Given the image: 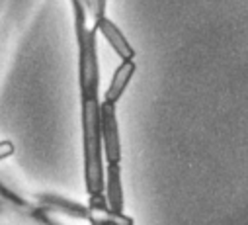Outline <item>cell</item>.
I'll use <instances>...</instances> for the list:
<instances>
[{"mask_svg": "<svg viewBox=\"0 0 248 225\" xmlns=\"http://www.w3.org/2000/svg\"><path fill=\"white\" fill-rule=\"evenodd\" d=\"M75 16V33L78 45V88L80 100H100V65H98V43L96 30L86 26L88 8L82 0H71Z\"/></svg>", "mask_w": 248, "mask_h": 225, "instance_id": "obj_1", "label": "cell"}, {"mask_svg": "<svg viewBox=\"0 0 248 225\" xmlns=\"http://www.w3.org/2000/svg\"><path fill=\"white\" fill-rule=\"evenodd\" d=\"M82 102V139H84V186L86 192L104 194L106 188V166L104 145L100 126V100Z\"/></svg>", "mask_w": 248, "mask_h": 225, "instance_id": "obj_2", "label": "cell"}, {"mask_svg": "<svg viewBox=\"0 0 248 225\" xmlns=\"http://www.w3.org/2000/svg\"><path fill=\"white\" fill-rule=\"evenodd\" d=\"M100 126H102V145L106 162H119L121 164V139L117 128L115 106L100 102Z\"/></svg>", "mask_w": 248, "mask_h": 225, "instance_id": "obj_3", "label": "cell"}, {"mask_svg": "<svg viewBox=\"0 0 248 225\" xmlns=\"http://www.w3.org/2000/svg\"><path fill=\"white\" fill-rule=\"evenodd\" d=\"M37 208L43 211H53V213H63L71 219H80V221H90L92 213L88 206H82L78 202L67 200L57 194H37Z\"/></svg>", "mask_w": 248, "mask_h": 225, "instance_id": "obj_4", "label": "cell"}, {"mask_svg": "<svg viewBox=\"0 0 248 225\" xmlns=\"http://www.w3.org/2000/svg\"><path fill=\"white\" fill-rule=\"evenodd\" d=\"M94 30L102 33V37L108 41V45L115 51V55L121 61H133L135 59V49L127 41V37L123 35V32L109 20V18H98L94 20Z\"/></svg>", "mask_w": 248, "mask_h": 225, "instance_id": "obj_5", "label": "cell"}, {"mask_svg": "<svg viewBox=\"0 0 248 225\" xmlns=\"http://www.w3.org/2000/svg\"><path fill=\"white\" fill-rule=\"evenodd\" d=\"M135 71H137L135 61H121L119 63V67L113 71V77H111V80H109V84L104 92V102L106 104L115 106L121 100L123 92H125V88L129 86V82L135 75Z\"/></svg>", "mask_w": 248, "mask_h": 225, "instance_id": "obj_6", "label": "cell"}, {"mask_svg": "<svg viewBox=\"0 0 248 225\" xmlns=\"http://www.w3.org/2000/svg\"><path fill=\"white\" fill-rule=\"evenodd\" d=\"M108 206L113 213H123V186H121V164L106 162V188Z\"/></svg>", "mask_w": 248, "mask_h": 225, "instance_id": "obj_7", "label": "cell"}, {"mask_svg": "<svg viewBox=\"0 0 248 225\" xmlns=\"http://www.w3.org/2000/svg\"><path fill=\"white\" fill-rule=\"evenodd\" d=\"M0 198L6 200V202H10V204H14V206H18V208H28V206H26V202H24V200H20V196H16L12 190H8L2 182H0Z\"/></svg>", "mask_w": 248, "mask_h": 225, "instance_id": "obj_8", "label": "cell"}, {"mask_svg": "<svg viewBox=\"0 0 248 225\" xmlns=\"http://www.w3.org/2000/svg\"><path fill=\"white\" fill-rule=\"evenodd\" d=\"M106 6H108V0H90V14L94 16V20L106 16Z\"/></svg>", "mask_w": 248, "mask_h": 225, "instance_id": "obj_9", "label": "cell"}, {"mask_svg": "<svg viewBox=\"0 0 248 225\" xmlns=\"http://www.w3.org/2000/svg\"><path fill=\"white\" fill-rule=\"evenodd\" d=\"M30 213H31L33 219H35L37 223H41V225H57V223L47 215V211H43V209H39V208H31Z\"/></svg>", "mask_w": 248, "mask_h": 225, "instance_id": "obj_10", "label": "cell"}, {"mask_svg": "<svg viewBox=\"0 0 248 225\" xmlns=\"http://www.w3.org/2000/svg\"><path fill=\"white\" fill-rule=\"evenodd\" d=\"M14 155V145L10 141H0V161H4Z\"/></svg>", "mask_w": 248, "mask_h": 225, "instance_id": "obj_11", "label": "cell"}]
</instances>
